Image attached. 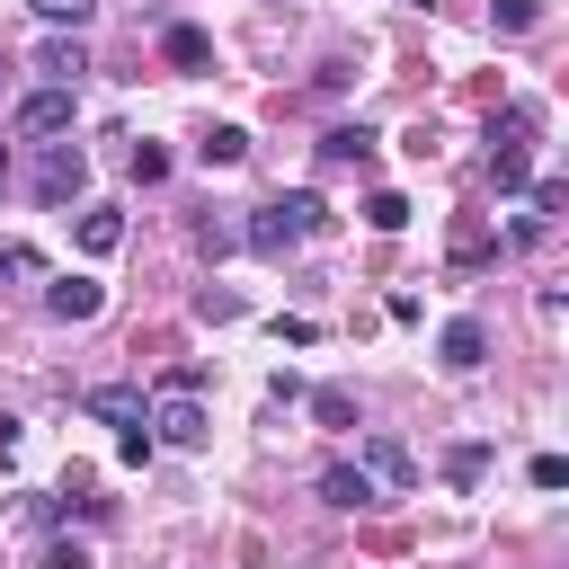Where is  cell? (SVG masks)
<instances>
[{
    "label": "cell",
    "instance_id": "cell-1",
    "mask_svg": "<svg viewBox=\"0 0 569 569\" xmlns=\"http://www.w3.org/2000/svg\"><path fill=\"white\" fill-rule=\"evenodd\" d=\"M533 133H542V107H525V98L489 124V187L498 196H525L533 187Z\"/></svg>",
    "mask_w": 569,
    "mask_h": 569
},
{
    "label": "cell",
    "instance_id": "cell-2",
    "mask_svg": "<svg viewBox=\"0 0 569 569\" xmlns=\"http://www.w3.org/2000/svg\"><path fill=\"white\" fill-rule=\"evenodd\" d=\"M27 187H36V204H71V196L89 187V151H80V142H44Z\"/></svg>",
    "mask_w": 569,
    "mask_h": 569
},
{
    "label": "cell",
    "instance_id": "cell-3",
    "mask_svg": "<svg viewBox=\"0 0 569 569\" xmlns=\"http://www.w3.org/2000/svg\"><path fill=\"white\" fill-rule=\"evenodd\" d=\"M213 436V418H204V400L196 391H169L160 409H151V445H178V453H196Z\"/></svg>",
    "mask_w": 569,
    "mask_h": 569
},
{
    "label": "cell",
    "instance_id": "cell-4",
    "mask_svg": "<svg viewBox=\"0 0 569 569\" xmlns=\"http://www.w3.org/2000/svg\"><path fill=\"white\" fill-rule=\"evenodd\" d=\"M240 240H249L258 258H293V249H302V222H293V213H284V196H276V204H258V213L240 222Z\"/></svg>",
    "mask_w": 569,
    "mask_h": 569
},
{
    "label": "cell",
    "instance_id": "cell-5",
    "mask_svg": "<svg viewBox=\"0 0 569 569\" xmlns=\"http://www.w3.org/2000/svg\"><path fill=\"white\" fill-rule=\"evenodd\" d=\"M62 124H71V89H53V80H44L36 98H18V133H36V142H53Z\"/></svg>",
    "mask_w": 569,
    "mask_h": 569
},
{
    "label": "cell",
    "instance_id": "cell-6",
    "mask_svg": "<svg viewBox=\"0 0 569 569\" xmlns=\"http://www.w3.org/2000/svg\"><path fill=\"white\" fill-rule=\"evenodd\" d=\"M98 302H107L98 276H53V284H44V311H53V320H98Z\"/></svg>",
    "mask_w": 569,
    "mask_h": 569
},
{
    "label": "cell",
    "instance_id": "cell-7",
    "mask_svg": "<svg viewBox=\"0 0 569 569\" xmlns=\"http://www.w3.org/2000/svg\"><path fill=\"white\" fill-rule=\"evenodd\" d=\"M365 480H382V489H409V480H418L409 445H400V436H365Z\"/></svg>",
    "mask_w": 569,
    "mask_h": 569
},
{
    "label": "cell",
    "instance_id": "cell-8",
    "mask_svg": "<svg viewBox=\"0 0 569 569\" xmlns=\"http://www.w3.org/2000/svg\"><path fill=\"white\" fill-rule=\"evenodd\" d=\"M36 71H44L53 89H80V71H89V53H80V36H44V44H36Z\"/></svg>",
    "mask_w": 569,
    "mask_h": 569
},
{
    "label": "cell",
    "instance_id": "cell-9",
    "mask_svg": "<svg viewBox=\"0 0 569 569\" xmlns=\"http://www.w3.org/2000/svg\"><path fill=\"white\" fill-rule=\"evenodd\" d=\"M365 160H373V133L365 124H329L320 133V169H365Z\"/></svg>",
    "mask_w": 569,
    "mask_h": 569
},
{
    "label": "cell",
    "instance_id": "cell-10",
    "mask_svg": "<svg viewBox=\"0 0 569 569\" xmlns=\"http://www.w3.org/2000/svg\"><path fill=\"white\" fill-rule=\"evenodd\" d=\"M436 347H445V365H453V373H480L489 329H480V320H445V338H436Z\"/></svg>",
    "mask_w": 569,
    "mask_h": 569
},
{
    "label": "cell",
    "instance_id": "cell-11",
    "mask_svg": "<svg viewBox=\"0 0 569 569\" xmlns=\"http://www.w3.org/2000/svg\"><path fill=\"white\" fill-rule=\"evenodd\" d=\"M80 409H89V418H107V427H142V391H133V382H98Z\"/></svg>",
    "mask_w": 569,
    "mask_h": 569
},
{
    "label": "cell",
    "instance_id": "cell-12",
    "mask_svg": "<svg viewBox=\"0 0 569 569\" xmlns=\"http://www.w3.org/2000/svg\"><path fill=\"white\" fill-rule=\"evenodd\" d=\"M160 53H169L178 71H204V62H213V36H204V27H160Z\"/></svg>",
    "mask_w": 569,
    "mask_h": 569
},
{
    "label": "cell",
    "instance_id": "cell-13",
    "mask_svg": "<svg viewBox=\"0 0 569 569\" xmlns=\"http://www.w3.org/2000/svg\"><path fill=\"white\" fill-rule=\"evenodd\" d=\"M196 160H204V169H240V160H249V133H240V124H213V133H196Z\"/></svg>",
    "mask_w": 569,
    "mask_h": 569
},
{
    "label": "cell",
    "instance_id": "cell-14",
    "mask_svg": "<svg viewBox=\"0 0 569 569\" xmlns=\"http://www.w3.org/2000/svg\"><path fill=\"white\" fill-rule=\"evenodd\" d=\"M80 249H89V258L124 249V213H116V204H89V213H80Z\"/></svg>",
    "mask_w": 569,
    "mask_h": 569
},
{
    "label": "cell",
    "instance_id": "cell-15",
    "mask_svg": "<svg viewBox=\"0 0 569 569\" xmlns=\"http://www.w3.org/2000/svg\"><path fill=\"white\" fill-rule=\"evenodd\" d=\"M320 498H329V507H365V498H373V480H365L356 462H329V471H320Z\"/></svg>",
    "mask_w": 569,
    "mask_h": 569
},
{
    "label": "cell",
    "instance_id": "cell-16",
    "mask_svg": "<svg viewBox=\"0 0 569 569\" xmlns=\"http://www.w3.org/2000/svg\"><path fill=\"white\" fill-rule=\"evenodd\" d=\"M365 222H373V231H400V222H409V196H400V187H373V196H365Z\"/></svg>",
    "mask_w": 569,
    "mask_h": 569
},
{
    "label": "cell",
    "instance_id": "cell-17",
    "mask_svg": "<svg viewBox=\"0 0 569 569\" xmlns=\"http://www.w3.org/2000/svg\"><path fill=\"white\" fill-rule=\"evenodd\" d=\"M302 400H311V418H320V427H356V400H347L338 382H320V391H302Z\"/></svg>",
    "mask_w": 569,
    "mask_h": 569
},
{
    "label": "cell",
    "instance_id": "cell-18",
    "mask_svg": "<svg viewBox=\"0 0 569 569\" xmlns=\"http://www.w3.org/2000/svg\"><path fill=\"white\" fill-rule=\"evenodd\" d=\"M124 169L151 187V178H169V151H160V142H133V151H124Z\"/></svg>",
    "mask_w": 569,
    "mask_h": 569
},
{
    "label": "cell",
    "instance_id": "cell-19",
    "mask_svg": "<svg viewBox=\"0 0 569 569\" xmlns=\"http://www.w3.org/2000/svg\"><path fill=\"white\" fill-rule=\"evenodd\" d=\"M445 471H453V480H462V489H471V480H480V471H489V445H453V453H445Z\"/></svg>",
    "mask_w": 569,
    "mask_h": 569
},
{
    "label": "cell",
    "instance_id": "cell-20",
    "mask_svg": "<svg viewBox=\"0 0 569 569\" xmlns=\"http://www.w3.org/2000/svg\"><path fill=\"white\" fill-rule=\"evenodd\" d=\"M89 9H98V0H36V18H44V27H80Z\"/></svg>",
    "mask_w": 569,
    "mask_h": 569
},
{
    "label": "cell",
    "instance_id": "cell-21",
    "mask_svg": "<svg viewBox=\"0 0 569 569\" xmlns=\"http://www.w3.org/2000/svg\"><path fill=\"white\" fill-rule=\"evenodd\" d=\"M525 196H533V213H542V222H551V213H560V204H569V187H560V178H533V187H525Z\"/></svg>",
    "mask_w": 569,
    "mask_h": 569
},
{
    "label": "cell",
    "instance_id": "cell-22",
    "mask_svg": "<svg viewBox=\"0 0 569 569\" xmlns=\"http://www.w3.org/2000/svg\"><path fill=\"white\" fill-rule=\"evenodd\" d=\"M196 311H204V320H240V293H222V284H204V293H196Z\"/></svg>",
    "mask_w": 569,
    "mask_h": 569
},
{
    "label": "cell",
    "instance_id": "cell-23",
    "mask_svg": "<svg viewBox=\"0 0 569 569\" xmlns=\"http://www.w3.org/2000/svg\"><path fill=\"white\" fill-rule=\"evenodd\" d=\"M525 480H533V489H560V480H569V462H560V453H533V462H525Z\"/></svg>",
    "mask_w": 569,
    "mask_h": 569
},
{
    "label": "cell",
    "instance_id": "cell-24",
    "mask_svg": "<svg viewBox=\"0 0 569 569\" xmlns=\"http://www.w3.org/2000/svg\"><path fill=\"white\" fill-rule=\"evenodd\" d=\"M533 18H542V0H498V27H507V36H525Z\"/></svg>",
    "mask_w": 569,
    "mask_h": 569
},
{
    "label": "cell",
    "instance_id": "cell-25",
    "mask_svg": "<svg viewBox=\"0 0 569 569\" xmlns=\"http://www.w3.org/2000/svg\"><path fill=\"white\" fill-rule=\"evenodd\" d=\"M18 276H44V258L36 249H0V284H18Z\"/></svg>",
    "mask_w": 569,
    "mask_h": 569
},
{
    "label": "cell",
    "instance_id": "cell-26",
    "mask_svg": "<svg viewBox=\"0 0 569 569\" xmlns=\"http://www.w3.org/2000/svg\"><path fill=\"white\" fill-rule=\"evenodd\" d=\"M231 240H240V231H231V222H196V249H204V258H222V249H231Z\"/></svg>",
    "mask_w": 569,
    "mask_h": 569
},
{
    "label": "cell",
    "instance_id": "cell-27",
    "mask_svg": "<svg viewBox=\"0 0 569 569\" xmlns=\"http://www.w3.org/2000/svg\"><path fill=\"white\" fill-rule=\"evenodd\" d=\"M36 569H89V551H80V542H44V560H36Z\"/></svg>",
    "mask_w": 569,
    "mask_h": 569
},
{
    "label": "cell",
    "instance_id": "cell-28",
    "mask_svg": "<svg viewBox=\"0 0 569 569\" xmlns=\"http://www.w3.org/2000/svg\"><path fill=\"white\" fill-rule=\"evenodd\" d=\"M0 453H18V418H0Z\"/></svg>",
    "mask_w": 569,
    "mask_h": 569
},
{
    "label": "cell",
    "instance_id": "cell-29",
    "mask_svg": "<svg viewBox=\"0 0 569 569\" xmlns=\"http://www.w3.org/2000/svg\"><path fill=\"white\" fill-rule=\"evenodd\" d=\"M0 196H9V151H0Z\"/></svg>",
    "mask_w": 569,
    "mask_h": 569
},
{
    "label": "cell",
    "instance_id": "cell-30",
    "mask_svg": "<svg viewBox=\"0 0 569 569\" xmlns=\"http://www.w3.org/2000/svg\"><path fill=\"white\" fill-rule=\"evenodd\" d=\"M0 71H9V44H0Z\"/></svg>",
    "mask_w": 569,
    "mask_h": 569
}]
</instances>
